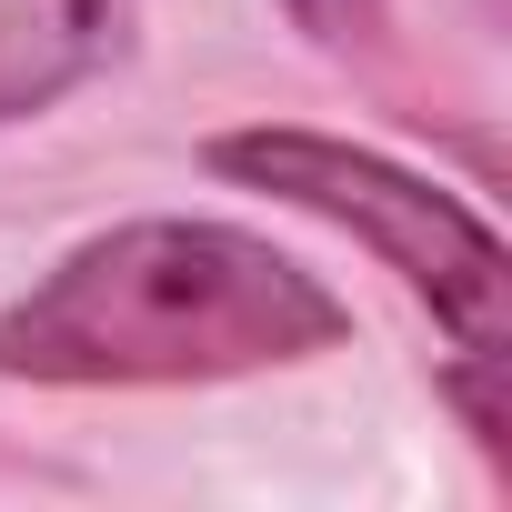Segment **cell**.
<instances>
[{
    "label": "cell",
    "mask_w": 512,
    "mask_h": 512,
    "mask_svg": "<svg viewBox=\"0 0 512 512\" xmlns=\"http://www.w3.org/2000/svg\"><path fill=\"white\" fill-rule=\"evenodd\" d=\"M352 342L342 292L231 221H121L91 231L0 312V382L131 392V382H231Z\"/></svg>",
    "instance_id": "6da1fadb"
},
{
    "label": "cell",
    "mask_w": 512,
    "mask_h": 512,
    "mask_svg": "<svg viewBox=\"0 0 512 512\" xmlns=\"http://www.w3.org/2000/svg\"><path fill=\"white\" fill-rule=\"evenodd\" d=\"M221 181L241 191H272L312 221H332L342 241H362L372 262L452 332L462 362H512V262H502V231L452 201L442 181L362 151V141H332V131H292V121H251V131H221L201 151Z\"/></svg>",
    "instance_id": "7a4b0ae2"
},
{
    "label": "cell",
    "mask_w": 512,
    "mask_h": 512,
    "mask_svg": "<svg viewBox=\"0 0 512 512\" xmlns=\"http://www.w3.org/2000/svg\"><path fill=\"white\" fill-rule=\"evenodd\" d=\"M121 31V0H0V121L71 101Z\"/></svg>",
    "instance_id": "3957f363"
},
{
    "label": "cell",
    "mask_w": 512,
    "mask_h": 512,
    "mask_svg": "<svg viewBox=\"0 0 512 512\" xmlns=\"http://www.w3.org/2000/svg\"><path fill=\"white\" fill-rule=\"evenodd\" d=\"M292 21H302V31H322V41H352V31H372V21H382V0H292Z\"/></svg>",
    "instance_id": "277c9868"
}]
</instances>
